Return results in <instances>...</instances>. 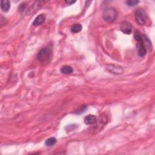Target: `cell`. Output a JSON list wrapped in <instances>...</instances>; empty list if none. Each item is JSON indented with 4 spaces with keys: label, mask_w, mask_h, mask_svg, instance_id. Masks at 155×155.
Masks as SVG:
<instances>
[{
    "label": "cell",
    "mask_w": 155,
    "mask_h": 155,
    "mask_svg": "<svg viewBox=\"0 0 155 155\" xmlns=\"http://www.w3.org/2000/svg\"><path fill=\"white\" fill-rule=\"evenodd\" d=\"M107 69L111 73L117 74V75L122 74L124 71L122 67L119 66V65H110L108 67H107Z\"/></svg>",
    "instance_id": "cell-5"
},
{
    "label": "cell",
    "mask_w": 155,
    "mask_h": 155,
    "mask_svg": "<svg viewBox=\"0 0 155 155\" xmlns=\"http://www.w3.org/2000/svg\"><path fill=\"white\" fill-rule=\"evenodd\" d=\"M135 19L139 25L144 24L147 20V15L145 11L141 9L137 10L135 12Z\"/></svg>",
    "instance_id": "cell-4"
},
{
    "label": "cell",
    "mask_w": 155,
    "mask_h": 155,
    "mask_svg": "<svg viewBox=\"0 0 155 155\" xmlns=\"http://www.w3.org/2000/svg\"><path fill=\"white\" fill-rule=\"evenodd\" d=\"M139 3V1H138V0H128V1L126 2L128 5H129V6H132V7L135 6V5H137Z\"/></svg>",
    "instance_id": "cell-13"
},
{
    "label": "cell",
    "mask_w": 155,
    "mask_h": 155,
    "mask_svg": "<svg viewBox=\"0 0 155 155\" xmlns=\"http://www.w3.org/2000/svg\"><path fill=\"white\" fill-rule=\"evenodd\" d=\"M56 142V139L55 138H50L49 139H47L46 141V142H45V144L47 146H49V147H52L53 145H54Z\"/></svg>",
    "instance_id": "cell-12"
},
{
    "label": "cell",
    "mask_w": 155,
    "mask_h": 155,
    "mask_svg": "<svg viewBox=\"0 0 155 155\" xmlns=\"http://www.w3.org/2000/svg\"><path fill=\"white\" fill-rule=\"evenodd\" d=\"M97 116L93 115H88L84 118V122L87 125L93 124L97 121Z\"/></svg>",
    "instance_id": "cell-8"
},
{
    "label": "cell",
    "mask_w": 155,
    "mask_h": 155,
    "mask_svg": "<svg viewBox=\"0 0 155 155\" xmlns=\"http://www.w3.org/2000/svg\"><path fill=\"white\" fill-rule=\"evenodd\" d=\"M117 11L112 7H109L105 9L103 14V19L108 22L114 21L117 18Z\"/></svg>",
    "instance_id": "cell-2"
},
{
    "label": "cell",
    "mask_w": 155,
    "mask_h": 155,
    "mask_svg": "<svg viewBox=\"0 0 155 155\" xmlns=\"http://www.w3.org/2000/svg\"><path fill=\"white\" fill-rule=\"evenodd\" d=\"M52 54V50L49 47H44L38 53L37 59L40 62H45L50 58Z\"/></svg>",
    "instance_id": "cell-3"
},
{
    "label": "cell",
    "mask_w": 155,
    "mask_h": 155,
    "mask_svg": "<svg viewBox=\"0 0 155 155\" xmlns=\"http://www.w3.org/2000/svg\"><path fill=\"white\" fill-rule=\"evenodd\" d=\"M46 20V16L43 14H41L37 16V18L35 19L33 21L32 24L33 26H39L41 25L42 24H43L45 22Z\"/></svg>",
    "instance_id": "cell-7"
},
{
    "label": "cell",
    "mask_w": 155,
    "mask_h": 155,
    "mask_svg": "<svg viewBox=\"0 0 155 155\" xmlns=\"http://www.w3.org/2000/svg\"><path fill=\"white\" fill-rule=\"evenodd\" d=\"M10 7V3L8 0H2L1 1V9L4 12H7Z\"/></svg>",
    "instance_id": "cell-9"
},
{
    "label": "cell",
    "mask_w": 155,
    "mask_h": 155,
    "mask_svg": "<svg viewBox=\"0 0 155 155\" xmlns=\"http://www.w3.org/2000/svg\"><path fill=\"white\" fill-rule=\"evenodd\" d=\"M73 71V68L69 65H64L61 69V72L64 74H70Z\"/></svg>",
    "instance_id": "cell-10"
},
{
    "label": "cell",
    "mask_w": 155,
    "mask_h": 155,
    "mask_svg": "<svg viewBox=\"0 0 155 155\" xmlns=\"http://www.w3.org/2000/svg\"><path fill=\"white\" fill-rule=\"evenodd\" d=\"M76 2V1H65V3L69 4H73Z\"/></svg>",
    "instance_id": "cell-14"
},
{
    "label": "cell",
    "mask_w": 155,
    "mask_h": 155,
    "mask_svg": "<svg viewBox=\"0 0 155 155\" xmlns=\"http://www.w3.org/2000/svg\"><path fill=\"white\" fill-rule=\"evenodd\" d=\"M134 38L137 41V49H138V55L139 56H144L146 55L147 49L142 38V34L139 32H136L134 34Z\"/></svg>",
    "instance_id": "cell-1"
},
{
    "label": "cell",
    "mask_w": 155,
    "mask_h": 155,
    "mask_svg": "<svg viewBox=\"0 0 155 155\" xmlns=\"http://www.w3.org/2000/svg\"><path fill=\"white\" fill-rule=\"evenodd\" d=\"M121 29L122 32L126 35H130L132 33V25H131L130 23L128 22H123L121 24Z\"/></svg>",
    "instance_id": "cell-6"
},
{
    "label": "cell",
    "mask_w": 155,
    "mask_h": 155,
    "mask_svg": "<svg viewBox=\"0 0 155 155\" xmlns=\"http://www.w3.org/2000/svg\"><path fill=\"white\" fill-rule=\"evenodd\" d=\"M82 26L80 24H75V25H73L71 28V31L72 33H79L82 30Z\"/></svg>",
    "instance_id": "cell-11"
}]
</instances>
